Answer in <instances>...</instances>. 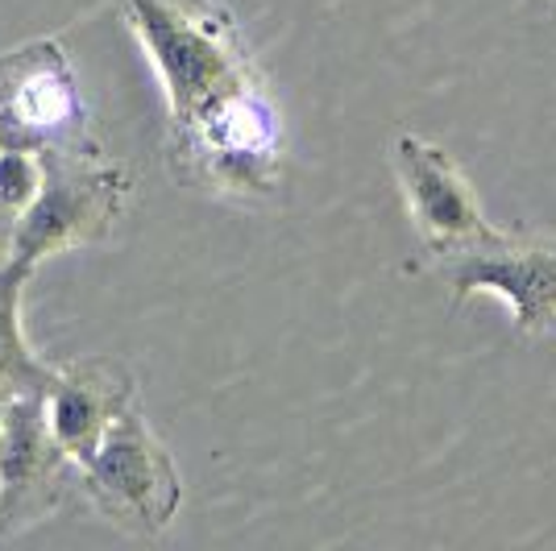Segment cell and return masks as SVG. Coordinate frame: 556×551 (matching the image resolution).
Here are the masks:
<instances>
[{
	"instance_id": "cell-1",
	"label": "cell",
	"mask_w": 556,
	"mask_h": 551,
	"mask_svg": "<svg viewBox=\"0 0 556 551\" xmlns=\"http://www.w3.org/2000/svg\"><path fill=\"white\" fill-rule=\"evenodd\" d=\"M170 145L187 175L216 195L262 204L282 191V116L257 71L170 120Z\"/></svg>"
},
{
	"instance_id": "cell-2",
	"label": "cell",
	"mask_w": 556,
	"mask_h": 551,
	"mask_svg": "<svg viewBox=\"0 0 556 551\" xmlns=\"http://www.w3.org/2000/svg\"><path fill=\"white\" fill-rule=\"evenodd\" d=\"M116 9L163 79L170 120L257 71L232 13L216 0H116Z\"/></svg>"
},
{
	"instance_id": "cell-3",
	"label": "cell",
	"mask_w": 556,
	"mask_h": 551,
	"mask_svg": "<svg viewBox=\"0 0 556 551\" xmlns=\"http://www.w3.org/2000/svg\"><path fill=\"white\" fill-rule=\"evenodd\" d=\"M42 191L17 216L13 232V257L22 270H38L47 257L71 253L79 245H100L125 212V200L134 191L129 170L109 154H42Z\"/></svg>"
},
{
	"instance_id": "cell-4",
	"label": "cell",
	"mask_w": 556,
	"mask_h": 551,
	"mask_svg": "<svg viewBox=\"0 0 556 551\" xmlns=\"http://www.w3.org/2000/svg\"><path fill=\"white\" fill-rule=\"evenodd\" d=\"M0 150L104 154L59 38L0 50Z\"/></svg>"
},
{
	"instance_id": "cell-5",
	"label": "cell",
	"mask_w": 556,
	"mask_h": 551,
	"mask_svg": "<svg viewBox=\"0 0 556 551\" xmlns=\"http://www.w3.org/2000/svg\"><path fill=\"white\" fill-rule=\"evenodd\" d=\"M79 485L113 527L129 530L138 539L163 535L184 505V482H179L175 457L154 436L138 402L116 419L100 452L79 469Z\"/></svg>"
},
{
	"instance_id": "cell-6",
	"label": "cell",
	"mask_w": 556,
	"mask_h": 551,
	"mask_svg": "<svg viewBox=\"0 0 556 551\" xmlns=\"http://www.w3.org/2000/svg\"><path fill=\"white\" fill-rule=\"evenodd\" d=\"M453 303L469 295H498L519 332H544L556 311V236L490 229L482 241L441 257Z\"/></svg>"
},
{
	"instance_id": "cell-7",
	"label": "cell",
	"mask_w": 556,
	"mask_h": 551,
	"mask_svg": "<svg viewBox=\"0 0 556 551\" xmlns=\"http://www.w3.org/2000/svg\"><path fill=\"white\" fill-rule=\"evenodd\" d=\"M75 477L79 464L50 432L47 398H13L0 439V539L50 518Z\"/></svg>"
},
{
	"instance_id": "cell-8",
	"label": "cell",
	"mask_w": 556,
	"mask_h": 551,
	"mask_svg": "<svg viewBox=\"0 0 556 551\" xmlns=\"http://www.w3.org/2000/svg\"><path fill=\"white\" fill-rule=\"evenodd\" d=\"M391 162L399 191L412 212V225L432 257H448V253L482 241L494 229L465 179V170L437 141L399 133L391 145Z\"/></svg>"
},
{
	"instance_id": "cell-9",
	"label": "cell",
	"mask_w": 556,
	"mask_h": 551,
	"mask_svg": "<svg viewBox=\"0 0 556 551\" xmlns=\"http://www.w3.org/2000/svg\"><path fill=\"white\" fill-rule=\"evenodd\" d=\"M138 402V377L113 357H84L59 366V382L47 394L50 432L79 469L100 452L113 423Z\"/></svg>"
},
{
	"instance_id": "cell-10",
	"label": "cell",
	"mask_w": 556,
	"mask_h": 551,
	"mask_svg": "<svg viewBox=\"0 0 556 551\" xmlns=\"http://www.w3.org/2000/svg\"><path fill=\"white\" fill-rule=\"evenodd\" d=\"M29 270H22L17 261H4L0 266V394L4 398H47L59 382V366H47L29 341H25L22 328V295Z\"/></svg>"
},
{
	"instance_id": "cell-11",
	"label": "cell",
	"mask_w": 556,
	"mask_h": 551,
	"mask_svg": "<svg viewBox=\"0 0 556 551\" xmlns=\"http://www.w3.org/2000/svg\"><path fill=\"white\" fill-rule=\"evenodd\" d=\"M42 179H47L42 154H34V150H0V207L9 216L29 212V204L42 191Z\"/></svg>"
},
{
	"instance_id": "cell-12",
	"label": "cell",
	"mask_w": 556,
	"mask_h": 551,
	"mask_svg": "<svg viewBox=\"0 0 556 551\" xmlns=\"http://www.w3.org/2000/svg\"><path fill=\"white\" fill-rule=\"evenodd\" d=\"M13 232H17V216H9V212L0 207V266L13 257Z\"/></svg>"
},
{
	"instance_id": "cell-13",
	"label": "cell",
	"mask_w": 556,
	"mask_h": 551,
	"mask_svg": "<svg viewBox=\"0 0 556 551\" xmlns=\"http://www.w3.org/2000/svg\"><path fill=\"white\" fill-rule=\"evenodd\" d=\"M9 402H13V398L0 394V439H4V423H9Z\"/></svg>"
},
{
	"instance_id": "cell-14",
	"label": "cell",
	"mask_w": 556,
	"mask_h": 551,
	"mask_svg": "<svg viewBox=\"0 0 556 551\" xmlns=\"http://www.w3.org/2000/svg\"><path fill=\"white\" fill-rule=\"evenodd\" d=\"M544 332H548V336H553V341H556V311H553V320L544 323Z\"/></svg>"
}]
</instances>
